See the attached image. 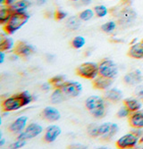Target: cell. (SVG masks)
Listing matches in <instances>:
<instances>
[{"label":"cell","mask_w":143,"mask_h":149,"mask_svg":"<svg viewBox=\"0 0 143 149\" xmlns=\"http://www.w3.org/2000/svg\"><path fill=\"white\" fill-rule=\"evenodd\" d=\"M33 101V96L29 91H22L21 93L13 95L9 97L2 99L0 106L3 112L8 113L17 111L21 108L26 106Z\"/></svg>","instance_id":"obj_1"},{"label":"cell","mask_w":143,"mask_h":149,"mask_svg":"<svg viewBox=\"0 0 143 149\" xmlns=\"http://www.w3.org/2000/svg\"><path fill=\"white\" fill-rule=\"evenodd\" d=\"M30 15L26 12H14L10 19L3 25V30L7 35H12L27 23Z\"/></svg>","instance_id":"obj_2"},{"label":"cell","mask_w":143,"mask_h":149,"mask_svg":"<svg viewBox=\"0 0 143 149\" xmlns=\"http://www.w3.org/2000/svg\"><path fill=\"white\" fill-rule=\"evenodd\" d=\"M85 107L95 118H103L107 114L106 99L99 96H90L85 100Z\"/></svg>","instance_id":"obj_3"},{"label":"cell","mask_w":143,"mask_h":149,"mask_svg":"<svg viewBox=\"0 0 143 149\" xmlns=\"http://www.w3.org/2000/svg\"><path fill=\"white\" fill-rule=\"evenodd\" d=\"M75 72L78 76H80L86 79H94L99 75L98 64L96 63L86 62L82 63L76 68Z\"/></svg>","instance_id":"obj_4"},{"label":"cell","mask_w":143,"mask_h":149,"mask_svg":"<svg viewBox=\"0 0 143 149\" xmlns=\"http://www.w3.org/2000/svg\"><path fill=\"white\" fill-rule=\"evenodd\" d=\"M99 75L114 79L118 75V67L111 59L104 58L98 63Z\"/></svg>","instance_id":"obj_5"},{"label":"cell","mask_w":143,"mask_h":149,"mask_svg":"<svg viewBox=\"0 0 143 149\" xmlns=\"http://www.w3.org/2000/svg\"><path fill=\"white\" fill-rule=\"evenodd\" d=\"M140 141V137H138L133 131L129 132L122 136L115 143V146L119 149H132L134 148Z\"/></svg>","instance_id":"obj_6"},{"label":"cell","mask_w":143,"mask_h":149,"mask_svg":"<svg viewBox=\"0 0 143 149\" xmlns=\"http://www.w3.org/2000/svg\"><path fill=\"white\" fill-rule=\"evenodd\" d=\"M13 52H14L15 55L17 56L18 57L27 58L35 53V48L32 45L27 42L18 40L15 44V47L13 48Z\"/></svg>","instance_id":"obj_7"},{"label":"cell","mask_w":143,"mask_h":149,"mask_svg":"<svg viewBox=\"0 0 143 149\" xmlns=\"http://www.w3.org/2000/svg\"><path fill=\"white\" fill-rule=\"evenodd\" d=\"M61 89L66 98H74L81 95L82 91V85L78 81H66Z\"/></svg>","instance_id":"obj_8"},{"label":"cell","mask_w":143,"mask_h":149,"mask_svg":"<svg viewBox=\"0 0 143 149\" xmlns=\"http://www.w3.org/2000/svg\"><path fill=\"white\" fill-rule=\"evenodd\" d=\"M42 131H43V128L41 127V125L32 123L27 125V127L25 128V130L22 132L18 134L17 139H24V140L31 139L38 137V135H40Z\"/></svg>","instance_id":"obj_9"},{"label":"cell","mask_w":143,"mask_h":149,"mask_svg":"<svg viewBox=\"0 0 143 149\" xmlns=\"http://www.w3.org/2000/svg\"><path fill=\"white\" fill-rule=\"evenodd\" d=\"M62 133V130L57 125H51L48 126L46 130L43 137V140L46 143H53L57 140V139L60 136Z\"/></svg>","instance_id":"obj_10"},{"label":"cell","mask_w":143,"mask_h":149,"mask_svg":"<svg viewBox=\"0 0 143 149\" xmlns=\"http://www.w3.org/2000/svg\"><path fill=\"white\" fill-rule=\"evenodd\" d=\"M27 123H28L27 116H20L9 125L8 130L12 133L19 134L25 130V128L27 127Z\"/></svg>","instance_id":"obj_11"},{"label":"cell","mask_w":143,"mask_h":149,"mask_svg":"<svg viewBox=\"0 0 143 149\" xmlns=\"http://www.w3.org/2000/svg\"><path fill=\"white\" fill-rule=\"evenodd\" d=\"M143 80V75L140 70H134L131 72L127 73L123 77L124 83L128 86H136L139 85Z\"/></svg>","instance_id":"obj_12"},{"label":"cell","mask_w":143,"mask_h":149,"mask_svg":"<svg viewBox=\"0 0 143 149\" xmlns=\"http://www.w3.org/2000/svg\"><path fill=\"white\" fill-rule=\"evenodd\" d=\"M41 116L47 121L54 123V121H57L61 118V113L57 108L53 106H47L43 109L41 113Z\"/></svg>","instance_id":"obj_13"},{"label":"cell","mask_w":143,"mask_h":149,"mask_svg":"<svg viewBox=\"0 0 143 149\" xmlns=\"http://www.w3.org/2000/svg\"><path fill=\"white\" fill-rule=\"evenodd\" d=\"M113 84V79L98 75L92 81V87L98 90H107Z\"/></svg>","instance_id":"obj_14"},{"label":"cell","mask_w":143,"mask_h":149,"mask_svg":"<svg viewBox=\"0 0 143 149\" xmlns=\"http://www.w3.org/2000/svg\"><path fill=\"white\" fill-rule=\"evenodd\" d=\"M128 123L133 129H143V112L137 111L131 113L128 116Z\"/></svg>","instance_id":"obj_15"},{"label":"cell","mask_w":143,"mask_h":149,"mask_svg":"<svg viewBox=\"0 0 143 149\" xmlns=\"http://www.w3.org/2000/svg\"><path fill=\"white\" fill-rule=\"evenodd\" d=\"M123 94V92L118 88H111L108 89L104 94V98L107 101L111 103H118L122 100Z\"/></svg>","instance_id":"obj_16"},{"label":"cell","mask_w":143,"mask_h":149,"mask_svg":"<svg viewBox=\"0 0 143 149\" xmlns=\"http://www.w3.org/2000/svg\"><path fill=\"white\" fill-rule=\"evenodd\" d=\"M127 56L133 59H143V42L133 44L128 50Z\"/></svg>","instance_id":"obj_17"},{"label":"cell","mask_w":143,"mask_h":149,"mask_svg":"<svg viewBox=\"0 0 143 149\" xmlns=\"http://www.w3.org/2000/svg\"><path fill=\"white\" fill-rule=\"evenodd\" d=\"M123 105L126 106L128 109L130 110L131 113L133 112H137L140 111L142 107V104L141 102L137 99V98H133V97H129V98H125L123 100Z\"/></svg>","instance_id":"obj_18"},{"label":"cell","mask_w":143,"mask_h":149,"mask_svg":"<svg viewBox=\"0 0 143 149\" xmlns=\"http://www.w3.org/2000/svg\"><path fill=\"white\" fill-rule=\"evenodd\" d=\"M15 44V43L12 38H8L7 36L1 34V38H0V51H9L14 48Z\"/></svg>","instance_id":"obj_19"},{"label":"cell","mask_w":143,"mask_h":149,"mask_svg":"<svg viewBox=\"0 0 143 149\" xmlns=\"http://www.w3.org/2000/svg\"><path fill=\"white\" fill-rule=\"evenodd\" d=\"M13 13H14V11H13V9L10 6L2 5L1 8H0V24L2 26L6 24Z\"/></svg>","instance_id":"obj_20"},{"label":"cell","mask_w":143,"mask_h":149,"mask_svg":"<svg viewBox=\"0 0 143 149\" xmlns=\"http://www.w3.org/2000/svg\"><path fill=\"white\" fill-rule=\"evenodd\" d=\"M31 3L29 1V0H16V1L12 4L10 6L14 12H26L30 6H31Z\"/></svg>","instance_id":"obj_21"},{"label":"cell","mask_w":143,"mask_h":149,"mask_svg":"<svg viewBox=\"0 0 143 149\" xmlns=\"http://www.w3.org/2000/svg\"><path fill=\"white\" fill-rule=\"evenodd\" d=\"M48 82L54 88H61L63 86V84L66 82V77L63 75H56L49 79Z\"/></svg>","instance_id":"obj_22"},{"label":"cell","mask_w":143,"mask_h":149,"mask_svg":"<svg viewBox=\"0 0 143 149\" xmlns=\"http://www.w3.org/2000/svg\"><path fill=\"white\" fill-rule=\"evenodd\" d=\"M50 99L53 104H60L67 98L66 96H64V94L61 88H55V90L53 91V93H52V95H51Z\"/></svg>","instance_id":"obj_23"},{"label":"cell","mask_w":143,"mask_h":149,"mask_svg":"<svg viewBox=\"0 0 143 149\" xmlns=\"http://www.w3.org/2000/svg\"><path fill=\"white\" fill-rule=\"evenodd\" d=\"M81 21L82 20L79 18V16H72V17L68 18L66 21L67 28L72 30V31L78 30L81 26Z\"/></svg>","instance_id":"obj_24"},{"label":"cell","mask_w":143,"mask_h":149,"mask_svg":"<svg viewBox=\"0 0 143 149\" xmlns=\"http://www.w3.org/2000/svg\"><path fill=\"white\" fill-rule=\"evenodd\" d=\"M85 43H86V40L82 36H76L72 39L71 46L74 49H81L84 47Z\"/></svg>","instance_id":"obj_25"},{"label":"cell","mask_w":143,"mask_h":149,"mask_svg":"<svg viewBox=\"0 0 143 149\" xmlns=\"http://www.w3.org/2000/svg\"><path fill=\"white\" fill-rule=\"evenodd\" d=\"M118 130H119L118 125L116 124V123H112V127H111L110 130L105 135V136L100 138V139H103V140H105V141H109V140H111L115 136L116 134H117Z\"/></svg>","instance_id":"obj_26"},{"label":"cell","mask_w":143,"mask_h":149,"mask_svg":"<svg viewBox=\"0 0 143 149\" xmlns=\"http://www.w3.org/2000/svg\"><path fill=\"white\" fill-rule=\"evenodd\" d=\"M87 131L89 137L91 138H99V125L97 123H91L89 124L87 128Z\"/></svg>","instance_id":"obj_27"},{"label":"cell","mask_w":143,"mask_h":149,"mask_svg":"<svg viewBox=\"0 0 143 149\" xmlns=\"http://www.w3.org/2000/svg\"><path fill=\"white\" fill-rule=\"evenodd\" d=\"M95 15L94 13V10H91V9H86V10H83L80 13H79V18L83 21V22H88L89 20H91L93 18Z\"/></svg>","instance_id":"obj_28"},{"label":"cell","mask_w":143,"mask_h":149,"mask_svg":"<svg viewBox=\"0 0 143 149\" xmlns=\"http://www.w3.org/2000/svg\"><path fill=\"white\" fill-rule=\"evenodd\" d=\"M116 27H117V22H114V21H110V22H105L104 24H102L101 30H102V31L106 32V33H110L116 29Z\"/></svg>","instance_id":"obj_29"},{"label":"cell","mask_w":143,"mask_h":149,"mask_svg":"<svg viewBox=\"0 0 143 149\" xmlns=\"http://www.w3.org/2000/svg\"><path fill=\"white\" fill-rule=\"evenodd\" d=\"M93 10H94L95 15L98 17H99V18L105 17L108 13V12H109V10L105 6H103V5H98V6H94Z\"/></svg>","instance_id":"obj_30"},{"label":"cell","mask_w":143,"mask_h":149,"mask_svg":"<svg viewBox=\"0 0 143 149\" xmlns=\"http://www.w3.org/2000/svg\"><path fill=\"white\" fill-rule=\"evenodd\" d=\"M111 127H112V123H104L100 124L99 125V135H100L99 138L105 136V135L110 130Z\"/></svg>","instance_id":"obj_31"},{"label":"cell","mask_w":143,"mask_h":149,"mask_svg":"<svg viewBox=\"0 0 143 149\" xmlns=\"http://www.w3.org/2000/svg\"><path fill=\"white\" fill-rule=\"evenodd\" d=\"M130 114H131L130 110L126 106L123 105V107H122L119 109V111L117 112V113H116V116H117L118 118H125V117H128Z\"/></svg>","instance_id":"obj_32"},{"label":"cell","mask_w":143,"mask_h":149,"mask_svg":"<svg viewBox=\"0 0 143 149\" xmlns=\"http://www.w3.org/2000/svg\"><path fill=\"white\" fill-rule=\"evenodd\" d=\"M25 145H26V140L17 139L15 142H14L9 146V148H11V149H20V148H22Z\"/></svg>","instance_id":"obj_33"},{"label":"cell","mask_w":143,"mask_h":149,"mask_svg":"<svg viewBox=\"0 0 143 149\" xmlns=\"http://www.w3.org/2000/svg\"><path fill=\"white\" fill-rule=\"evenodd\" d=\"M67 13L66 12H63V10H57L54 13V18L56 21H62L64 18H66Z\"/></svg>","instance_id":"obj_34"},{"label":"cell","mask_w":143,"mask_h":149,"mask_svg":"<svg viewBox=\"0 0 143 149\" xmlns=\"http://www.w3.org/2000/svg\"><path fill=\"white\" fill-rule=\"evenodd\" d=\"M135 95L140 100H143V86H139L135 90Z\"/></svg>","instance_id":"obj_35"},{"label":"cell","mask_w":143,"mask_h":149,"mask_svg":"<svg viewBox=\"0 0 143 149\" xmlns=\"http://www.w3.org/2000/svg\"><path fill=\"white\" fill-rule=\"evenodd\" d=\"M132 3H133V0H121L118 5L121 7H125V6H131Z\"/></svg>","instance_id":"obj_36"},{"label":"cell","mask_w":143,"mask_h":149,"mask_svg":"<svg viewBox=\"0 0 143 149\" xmlns=\"http://www.w3.org/2000/svg\"><path fill=\"white\" fill-rule=\"evenodd\" d=\"M80 1L83 6H89L90 4H91L92 0H80Z\"/></svg>","instance_id":"obj_37"},{"label":"cell","mask_w":143,"mask_h":149,"mask_svg":"<svg viewBox=\"0 0 143 149\" xmlns=\"http://www.w3.org/2000/svg\"><path fill=\"white\" fill-rule=\"evenodd\" d=\"M50 86H51V84L49 82H47V83H44L41 86V88H43V90H48V89H50Z\"/></svg>","instance_id":"obj_38"},{"label":"cell","mask_w":143,"mask_h":149,"mask_svg":"<svg viewBox=\"0 0 143 149\" xmlns=\"http://www.w3.org/2000/svg\"><path fill=\"white\" fill-rule=\"evenodd\" d=\"M70 148H87V146H82V145H71L70 146H69Z\"/></svg>","instance_id":"obj_39"},{"label":"cell","mask_w":143,"mask_h":149,"mask_svg":"<svg viewBox=\"0 0 143 149\" xmlns=\"http://www.w3.org/2000/svg\"><path fill=\"white\" fill-rule=\"evenodd\" d=\"M47 0H36V3L38 6H43L44 4H46Z\"/></svg>","instance_id":"obj_40"},{"label":"cell","mask_w":143,"mask_h":149,"mask_svg":"<svg viewBox=\"0 0 143 149\" xmlns=\"http://www.w3.org/2000/svg\"><path fill=\"white\" fill-rule=\"evenodd\" d=\"M5 61V54L4 52L1 51V53H0V63H3Z\"/></svg>","instance_id":"obj_41"},{"label":"cell","mask_w":143,"mask_h":149,"mask_svg":"<svg viewBox=\"0 0 143 149\" xmlns=\"http://www.w3.org/2000/svg\"><path fill=\"white\" fill-rule=\"evenodd\" d=\"M4 144H5V139H0V146H3Z\"/></svg>","instance_id":"obj_42"},{"label":"cell","mask_w":143,"mask_h":149,"mask_svg":"<svg viewBox=\"0 0 143 149\" xmlns=\"http://www.w3.org/2000/svg\"><path fill=\"white\" fill-rule=\"evenodd\" d=\"M5 1H6V0H0V3H1V5H3L5 3Z\"/></svg>","instance_id":"obj_43"},{"label":"cell","mask_w":143,"mask_h":149,"mask_svg":"<svg viewBox=\"0 0 143 149\" xmlns=\"http://www.w3.org/2000/svg\"><path fill=\"white\" fill-rule=\"evenodd\" d=\"M71 1H73V2H77V1H79V0H71Z\"/></svg>","instance_id":"obj_44"},{"label":"cell","mask_w":143,"mask_h":149,"mask_svg":"<svg viewBox=\"0 0 143 149\" xmlns=\"http://www.w3.org/2000/svg\"><path fill=\"white\" fill-rule=\"evenodd\" d=\"M141 42H143V38H142V40H141Z\"/></svg>","instance_id":"obj_45"}]
</instances>
